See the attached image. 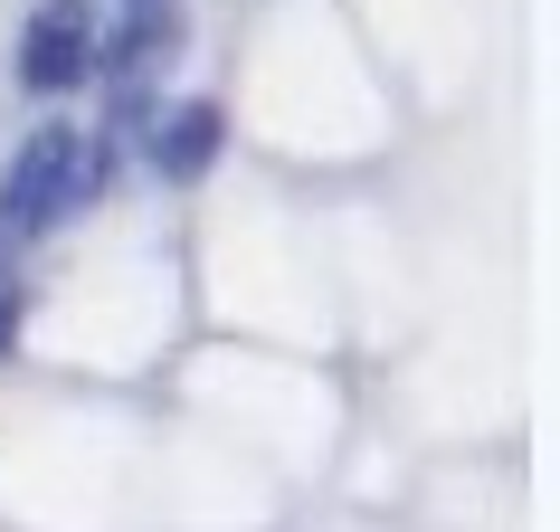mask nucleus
<instances>
[{
    "label": "nucleus",
    "mask_w": 560,
    "mask_h": 532,
    "mask_svg": "<svg viewBox=\"0 0 560 532\" xmlns=\"http://www.w3.org/2000/svg\"><path fill=\"white\" fill-rule=\"evenodd\" d=\"M86 67H95V20H86V0L38 10L30 38H20V86H30V95H67Z\"/></svg>",
    "instance_id": "2"
},
{
    "label": "nucleus",
    "mask_w": 560,
    "mask_h": 532,
    "mask_svg": "<svg viewBox=\"0 0 560 532\" xmlns=\"http://www.w3.org/2000/svg\"><path fill=\"white\" fill-rule=\"evenodd\" d=\"M86 190H95V181H86L77 134H67V124H48V134H30V152H20V162H10V181H0V229H10V238H38V229H58Z\"/></svg>",
    "instance_id": "1"
},
{
    "label": "nucleus",
    "mask_w": 560,
    "mask_h": 532,
    "mask_svg": "<svg viewBox=\"0 0 560 532\" xmlns=\"http://www.w3.org/2000/svg\"><path fill=\"white\" fill-rule=\"evenodd\" d=\"M219 134H229V124H219V105H180V115L152 134V172H162V181L209 172V162H219Z\"/></svg>",
    "instance_id": "3"
}]
</instances>
